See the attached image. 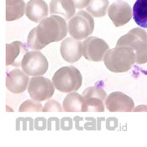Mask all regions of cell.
<instances>
[{"mask_svg":"<svg viewBox=\"0 0 147 147\" xmlns=\"http://www.w3.org/2000/svg\"><path fill=\"white\" fill-rule=\"evenodd\" d=\"M68 31L66 20L56 14L45 18L28 34L27 45L34 51H40L47 45L64 39Z\"/></svg>","mask_w":147,"mask_h":147,"instance_id":"6da1fadb","label":"cell"},{"mask_svg":"<svg viewBox=\"0 0 147 147\" xmlns=\"http://www.w3.org/2000/svg\"><path fill=\"white\" fill-rule=\"evenodd\" d=\"M116 47H127L131 49L136 55V63L145 64L147 62V33L145 30L135 28L128 34L120 37Z\"/></svg>","mask_w":147,"mask_h":147,"instance_id":"7a4b0ae2","label":"cell"},{"mask_svg":"<svg viewBox=\"0 0 147 147\" xmlns=\"http://www.w3.org/2000/svg\"><path fill=\"white\" fill-rule=\"evenodd\" d=\"M103 61L109 71L115 73H123L129 71L136 63V55L129 48L115 47L107 51Z\"/></svg>","mask_w":147,"mask_h":147,"instance_id":"3957f363","label":"cell"},{"mask_svg":"<svg viewBox=\"0 0 147 147\" xmlns=\"http://www.w3.org/2000/svg\"><path fill=\"white\" fill-rule=\"evenodd\" d=\"M52 82L57 90L61 92H71L79 89L82 77L78 69L73 66L63 67L57 70L52 78Z\"/></svg>","mask_w":147,"mask_h":147,"instance_id":"277c9868","label":"cell"},{"mask_svg":"<svg viewBox=\"0 0 147 147\" xmlns=\"http://www.w3.org/2000/svg\"><path fill=\"white\" fill-rule=\"evenodd\" d=\"M94 20L90 13L81 10L78 12L68 22V32L76 40L87 39L92 34Z\"/></svg>","mask_w":147,"mask_h":147,"instance_id":"5b68a950","label":"cell"},{"mask_svg":"<svg viewBox=\"0 0 147 147\" xmlns=\"http://www.w3.org/2000/svg\"><path fill=\"white\" fill-rule=\"evenodd\" d=\"M48 61L46 57L38 51H28L21 61L22 70L29 76L39 77L44 75L48 70Z\"/></svg>","mask_w":147,"mask_h":147,"instance_id":"8992f818","label":"cell"},{"mask_svg":"<svg viewBox=\"0 0 147 147\" xmlns=\"http://www.w3.org/2000/svg\"><path fill=\"white\" fill-rule=\"evenodd\" d=\"M55 86L53 82L44 77H33L30 80L28 92L32 99L42 102L50 99L54 92Z\"/></svg>","mask_w":147,"mask_h":147,"instance_id":"52a82bcc","label":"cell"},{"mask_svg":"<svg viewBox=\"0 0 147 147\" xmlns=\"http://www.w3.org/2000/svg\"><path fill=\"white\" fill-rule=\"evenodd\" d=\"M109 48V45L103 40L91 36L82 43V56L90 61H102Z\"/></svg>","mask_w":147,"mask_h":147,"instance_id":"ba28073f","label":"cell"},{"mask_svg":"<svg viewBox=\"0 0 147 147\" xmlns=\"http://www.w3.org/2000/svg\"><path fill=\"white\" fill-rule=\"evenodd\" d=\"M105 107L109 112H131L135 108V103L133 99L125 93L113 92L107 97Z\"/></svg>","mask_w":147,"mask_h":147,"instance_id":"9c48e42d","label":"cell"},{"mask_svg":"<svg viewBox=\"0 0 147 147\" xmlns=\"http://www.w3.org/2000/svg\"><path fill=\"white\" fill-rule=\"evenodd\" d=\"M108 14L116 27H121L126 24L133 16L131 7L124 1L113 3L109 7Z\"/></svg>","mask_w":147,"mask_h":147,"instance_id":"30bf717a","label":"cell"},{"mask_svg":"<svg viewBox=\"0 0 147 147\" xmlns=\"http://www.w3.org/2000/svg\"><path fill=\"white\" fill-rule=\"evenodd\" d=\"M30 82L29 75L20 68H14L7 73L6 88L14 94L22 93L28 88Z\"/></svg>","mask_w":147,"mask_h":147,"instance_id":"8fae6325","label":"cell"},{"mask_svg":"<svg viewBox=\"0 0 147 147\" xmlns=\"http://www.w3.org/2000/svg\"><path fill=\"white\" fill-rule=\"evenodd\" d=\"M62 58L69 63H74L82 57V43L73 37H67L61 45Z\"/></svg>","mask_w":147,"mask_h":147,"instance_id":"7c38bea8","label":"cell"},{"mask_svg":"<svg viewBox=\"0 0 147 147\" xmlns=\"http://www.w3.org/2000/svg\"><path fill=\"white\" fill-rule=\"evenodd\" d=\"M48 13V6L44 0H30L26 3L25 14L33 22L40 23Z\"/></svg>","mask_w":147,"mask_h":147,"instance_id":"4fadbf2b","label":"cell"},{"mask_svg":"<svg viewBox=\"0 0 147 147\" xmlns=\"http://www.w3.org/2000/svg\"><path fill=\"white\" fill-rule=\"evenodd\" d=\"M27 52L28 48L20 41L6 44V66L19 67L23 60L20 59V57H24Z\"/></svg>","mask_w":147,"mask_h":147,"instance_id":"5bb4252c","label":"cell"},{"mask_svg":"<svg viewBox=\"0 0 147 147\" xmlns=\"http://www.w3.org/2000/svg\"><path fill=\"white\" fill-rule=\"evenodd\" d=\"M50 13L60 14L65 20H71L76 14V6L71 0H51Z\"/></svg>","mask_w":147,"mask_h":147,"instance_id":"9a60e30c","label":"cell"},{"mask_svg":"<svg viewBox=\"0 0 147 147\" xmlns=\"http://www.w3.org/2000/svg\"><path fill=\"white\" fill-rule=\"evenodd\" d=\"M84 98L76 92H71L63 100V109L65 112H82Z\"/></svg>","mask_w":147,"mask_h":147,"instance_id":"2e32d148","label":"cell"},{"mask_svg":"<svg viewBox=\"0 0 147 147\" xmlns=\"http://www.w3.org/2000/svg\"><path fill=\"white\" fill-rule=\"evenodd\" d=\"M132 13L135 22L140 27L147 28V0H136Z\"/></svg>","mask_w":147,"mask_h":147,"instance_id":"e0dca14e","label":"cell"},{"mask_svg":"<svg viewBox=\"0 0 147 147\" xmlns=\"http://www.w3.org/2000/svg\"><path fill=\"white\" fill-rule=\"evenodd\" d=\"M109 3V0H91L87 7V11L93 17H103L106 14Z\"/></svg>","mask_w":147,"mask_h":147,"instance_id":"ac0fdd59","label":"cell"},{"mask_svg":"<svg viewBox=\"0 0 147 147\" xmlns=\"http://www.w3.org/2000/svg\"><path fill=\"white\" fill-rule=\"evenodd\" d=\"M25 8L26 4L24 0L16 5L6 6V20L9 22L20 19L25 13Z\"/></svg>","mask_w":147,"mask_h":147,"instance_id":"d6986e66","label":"cell"},{"mask_svg":"<svg viewBox=\"0 0 147 147\" xmlns=\"http://www.w3.org/2000/svg\"><path fill=\"white\" fill-rule=\"evenodd\" d=\"M105 110L103 101L98 98L84 99L82 112H103Z\"/></svg>","mask_w":147,"mask_h":147,"instance_id":"ffe728a7","label":"cell"},{"mask_svg":"<svg viewBox=\"0 0 147 147\" xmlns=\"http://www.w3.org/2000/svg\"><path fill=\"white\" fill-rule=\"evenodd\" d=\"M82 97L84 99L90 98H98L102 101H105L107 98V94L105 91L100 87H89L82 92Z\"/></svg>","mask_w":147,"mask_h":147,"instance_id":"44dd1931","label":"cell"},{"mask_svg":"<svg viewBox=\"0 0 147 147\" xmlns=\"http://www.w3.org/2000/svg\"><path fill=\"white\" fill-rule=\"evenodd\" d=\"M43 109L42 104L34 99L25 100L20 106L19 112H41Z\"/></svg>","mask_w":147,"mask_h":147,"instance_id":"7402d4cb","label":"cell"},{"mask_svg":"<svg viewBox=\"0 0 147 147\" xmlns=\"http://www.w3.org/2000/svg\"><path fill=\"white\" fill-rule=\"evenodd\" d=\"M34 128V120L31 118H18L16 119V129L17 130H33Z\"/></svg>","mask_w":147,"mask_h":147,"instance_id":"603a6c76","label":"cell"},{"mask_svg":"<svg viewBox=\"0 0 147 147\" xmlns=\"http://www.w3.org/2000/svg\"><path fill=\"white\" fill-rule=\"evenodd\" d=\"M64 111L63 107L56 100H50L43 107L42 112H62Z\"/></svg>","mask_w":147,"mask_h":147,"instance_id":"cb8c5ba5","label":"cell"},{"mask_svg":"<svg viewBox=\"0 0 147 147\" xmlns=\"http://www.w3.org/2000/svg\"><path fill=\"white\" fill-rule=\"evenodd\" d=\"M60 125H61V121L59 120V119L57 118H50L47 120V129L48 130H51V129H56L59 130L60 129Z\"/></svg>","mask_w":147,"mask_h":147,"instance_id":"d4e9b609","label":"cell"},{"mask_svg":"<svg viewBox=\"0 0 147 147\" xmlns=\"http://www.w3.org/2000/svg\"><path fill=\"white\" fill-rule=\"evenodd\" d=\"M73 127V121L71 118L64 117L61 119V129L63 130H71Z\"/></svg>","mask_w":147,"mask_h":147,"instance_id":"484cf974","label":"cell"},{"mask_svg":"<svg viewBox=\"0 0 147 147\" xmlns=\"http://www.w3.org/2000/svg\"><path fill=\"white\" fill-rule=\"evenodd\" d=\"M47 128V121L45 118L40 117L34 119V129L37 130H44Z\"/></svg>","mask_w":147,"mask_h":147,"instance_id":"4316f807","label":"cell"},{"mask_svg":"<svg viewBox=\"0 0 147 147\" xmlns=\"http://www.w3.org/2000/svg\"><path fill=\"white\" fill-rule=\"evenodd\" d=\"M87 122L84 123L83 129L87 130H95L97 129V125H96V120L93 118H86L85 119Z\"/></svg>","mask_w":147,"mask_h":147,"instance_id":"83f0119b","label":"cell"},{"mask_svg":"<svg viewBox=\"0 0 147 147\" xmlns=\"http://www.w3.org/2000/svg\"><path fill=\"white\" fill-rule=\"evenodd\" d=\"M106 126H107V129H109V130L115 129V128H117V126H118V120H117V119H115V118H109V119H107Z\"/></svg>","mask_w":147,"mask_h":147,"instance_id":"f1b7e54d","label":"cell"},{"mask_svg":"<svg viewBox=\"0 0 147 147\" xmlns=\"http://www.w3.org/2000/svg\"><path fill=\"white\" fill-rule=\"evenodd\" d=\"M71 1L74 3L76 8L80 9H83V8H87L91 0H71Z\"/></svg>","mask_w":147,"mask_h":147,"instance_id":"f546056e","label":"cell"},{"mask_svg":"<svg viewBox=\"0 0 147 147\" xmlns=\"http://www.w3.org/2000/svg\"><path fill=\"white\" fill-rule=\"evenodd\" d=\"M22 0H6V6H13L20 3Z\"/></svg>","mask_w":147,"mask_h":147,"instance_id":"4dcf8cb0","label":"cell"}]
</instances>
